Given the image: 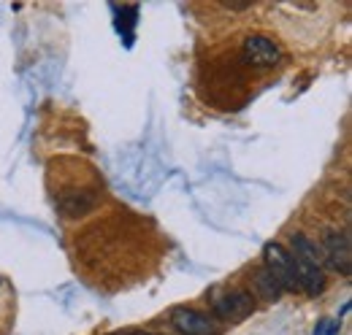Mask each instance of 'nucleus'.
Returning <instances> with one entry per match:
<instances>
[{"instance_id": "obj_1", "label": "nucleus", "mask_w": 352, "mask_h": 335, "mask_svg": "<svg viewBox=\"0 0 352 335\" xmlns=\"http://www.w3.org/2000/svg\"><path fill=\"white\" fill-rule=\"evenodd\" d=\"M263 268H268V273L282 284L285 292H298V276H296V262L293 254L285 249L282 244L271 241L263 246Z\"/></svg>"}, {"instance_id": "obj_2", "label": "nucleus", "mask_w": 352, "mask_h": 335, "mask_svg": "<svg viewBox=\"0 0 352 335\" xmlns=\"http://www.w3.org/2000/svg\"><path fill=\"white\" fill-rule=\"evenodd\" d=\"M212 311L220 322H244L252 311H255V297L247 290H230V292L220 294L214 303H212Z\"/></svg>"}, {"instance_id": "obj_3", "label": "nucleus", "mask_w": 352, "mask_h": 335, "mask_svg": "<svg viewBox=\"0 0 352 335\" xmlns=\"http://www.w3.org/2000/svg\"><path fill=\"white\" fill-rule=\"evenodd\" d=\"M168 322L179 335H220V325H217L214 316L201 314V311L187 308V305L174 308Z\"/></svg>"}, {"instance_id": "obj_4", "label": "nucleus", "mask_w": 352, "mask_h": 335, "mask_svg": "<svg viewBox=\"0 0 352 335\" xmlns=\"http://www.w3.org/2000/svg\"><path fill=\"white\" fill-rule=\"evenodd\" d=\"M241 54H244V62L252 68H271L282 60V46L263 33H255V36L244 38Z\"/></svg>"}, {"instance_id": "obj_5", "label": "nucleus", "mask_w": 352, "mask_h": 335, "mask_svg": "<svg viewBox=\"0 0 352 335\" xmlns=\"http://www.w3.org/2000/svg\"><path fill=\"white\" fill-rule=\"evenodd\" d=\"M322 262H328L336 273L350 276L352 273V254H350V235L339 230H328L322 241Z\"/></svg>"}, {"instance_id": "obj_6", "label": "nucleus", "mask_w": 352, "mask_h": 335, "mask_svg": "<svg viewBox=\"0 0 352 335\" xmlns=\"http://www.w3.org/2000/svg\"><path fill=\"white\" fill-rule=\"evenodd\" d=\"M296 262V276H298V290L307 292L309 297H317V294L325 292V270L322 265H311L307 259H298L293 257Z\"/></svg>"}, {"instance_id": "obj_7", "label": "nucleus", "mask_w": 352, "mask_h": 335, "mask_svg": "<svg viewBox=\"0 0 352 335\" xmlns=\"http://www.w3.org/2000/svg\"><path fill=\"white\" fill-rule=\"evenodd\" d=\"M290 246H293V257H298V259H307L311 265H322V251L317 246V241H311L309 235L304 233H293L290 235Z\"/></svg>"}, {"instance_id": "obj_8", "label": "nucleus", "mask_w": 352, "mask_h": 335, "mask_svg": "<svg viewBox=\"0 0 352 335\" xmlns=\"http://www.w3.org/2000/svg\"><path fill=\"white\" fill-rule=\"evenodd\" d=\"M252 284H255V292L263 297L265 303H274V300H279L285 290H282V284L268 273V268H258L255 270V276H252Z\"/></svg>"}, {"instance_id": "obj_9", "label": "nucleus", "mask_w": 352, "mask_h": 335, "mask_svg": "<svg viewBox=\"0 0 352 335\" xmlns=\"http://www.w3.org/2000/svg\"><path fill=\"white\" fill-rule=\"evenodd\" d=\"M339 330H342V322H339V319H328L325 335H339Z\"/></svg>"}, {"instance_id": "obj_10", "label": "nucleus", "mask_w": 352, "mask_h": 335, "mask_svg": "<svg viewBox=\"0 0 352 335\" xmlns=\"http://www.w3.org/2000/svg\"><path fill=\"white\" fill-rule=\"evenodd\" d=\"M325 327H328V319H320V322H317V327H314V333H311V335H325Z\"/></svg>"}, {"instance_id": "obj_11", "label": "nucleus", "mask_w": 352, "mask_h": 335, "mask_svg": "<svg viewBox=\"0 0 352 335\" xmlns=\"http://www.w3.org/2000/svg\"><path fill=\"white\" fill-rule=\"evenodd\" d=\"M111 335H160V333H144V330H135V333H111Z\"/></svg>"}, {"instance_id": "obj_12", "label": "nucleus", "mask_w": 352, "mask_h": 335, "mask_svg": "<svg viewBox=\"0 0 352 335\" xmlns=\"http://www.w3.org/2000/svg\"><path fill=\"white\" fill-rule=\"evenodd\" d=\"M0 290H6V281H3V279H0Z\"/></svg>"}]
</instances>
